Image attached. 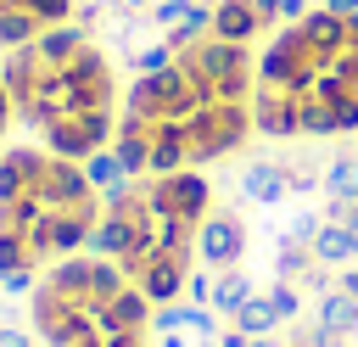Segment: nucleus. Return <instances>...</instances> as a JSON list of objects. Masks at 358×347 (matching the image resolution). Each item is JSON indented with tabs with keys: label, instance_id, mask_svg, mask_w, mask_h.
<instances>
[{
	"label": "nucleus",
	"instance_id": "nucleus-1",
	"mask_svg": "<svg viewBox=\"0 0 358 347\" xmlns=\"http://www.w3.org/2000/svg\"><path fill=\"white\" fill-rule=\"evenodd\" d=\"M252 90H257L252 45H229L213 28L173 45L162 67L140 73L123 90V118L112 134L123 174L129 179L179 174L235 157L257 134Z\"/></svg>",
	"mask_w": 358,
	"mask_h": 347
},
{
	"label": "nucleus",
	"instance_id": "nucleus-2",
	"mask_svg": "<svg viewBox=\"0 0 358 347\" xmlns=\"http://www.w3.org/2000/svg\"><path fill=\"white\" fill-rule=\"evenodd\" d=\"M0 78L11 95V118L39 146H50L73 162L112 151V134L123 118V78H117L112 50L90 28L62 22L17 50H6Z\"/></svg>",
	"mask_w": 358,
	"mask_h": 347
},
{
	"label": "nucleus",
	"instance_id": "nucleus-3",
	"mask_svg": "<svg viewBox=\"0 0 358 347\" xmlns=\"http://www.w3.org/2000/svg\"><path fill=\"white\" fill-rule=\"evenodd\" d=\"M252 118L263 140L358 134V17L313 6L285 22L257 50Z\"/></svg>",
	"mask_w": 358,
	"mask_h": 347
},
{
	"label": "nucleus",
	"instance_id": "nucleus-4",
	"mask_svg": "<svg viewBox=\"0 0 358 347\" xmlns=\"http://www.w3.org/2000/svg\"><path fill=\"white\" fill-rule=\"evenodd\" d=\"M106 190L50 146H0V285L34 291L45 269L95 241Z\"/></svg>",
	"mask_w": 358,
	"mask_h": 347
},
{
	"label": "nucleus",
	"instance_id": "nucleus-5",
	"mask_svg": "<svg viewBox=\"0 0 358 347\" xmlns=\"http://www.w3.org/2000/svg\"><path fill=\"white\" fill-rule=\"evenodd\" d=\"M213 207L218 196L201 168L134 174L123 190L106 196V213L90 246L112 257L157 308H168L196 280V263H201L196 246H201V224L213 218Z\"/></svg>",
	"mask_w": 358,
	"mask_h": 347
},
{
	"label": "nucleus",
	"instance_id": "nucleus-6",
	"mask_svg": "<svg viewBox=\"0 0 358 347\" xmlns=\"http://www.w3.org/2000/svg\"><path fill=\"white\" fill-rule=\"evenodd\" d=\"M45 347H157V302L101 252L62 257L28 291Z\"/></svg>",
	"mask_w": 358,
	"mask_h": 347
},
{
	"label": "nucleus",
	"instance_id": "nucleus-7",
	"mask_svg": "<svg viewBox=\"0 0 358 347\" xmlns=\"http://www.w3.org/2000/svg\"><path fill=\"white\" fill-rule=\"evenodd\" d=\"M207 6V28L229 45H257L274 39L285 22H296L308 6L302 0H201Z\"/></svg>",
	"mask_w": 358,
	"mask_h": 347
},
{
	"label": "nucleus",
	"instance_id": "nucleus-8",
	"mask_svg": "<svg viewBox=\"0 0 358 347\" xmlns=\"http://www.w3.org/2000/svg\"><path fill=\"white\" fill-rule=\"evenodd\" d=\"M78 17V0H0V50H17Z\"/></svg>",
	"mask_w": 358,
	"mask_h": 347
},
{
	"label": "nucleus",
	"instance_id": "nucleus-9",
	"mask_svg": "<svg viewBox=\"0 0 358 347\" xmlns=\"http://www.w3.org/2000/svg\"><path fill=\"white\" fill-rule=\"evenodd\" d=\"M196 257H201V269H213V274L241 269V257H246V224H241L229 207H213V218L201 224V246H196Z\"/></svg>",
	"mask_w": 358,
	"mask_h": 347
},
{
	"label": "nucleus",
	"instance_id": "nucleus-10",
	"mask_svg": "<svg viewBox=\"0 0 358 347\" xmlns=\"http://www.w3.org/2000/svg\"><path fill=\"white\" fill-rule=\"evenodd\" d=\"M285 190H308V174H291L285 162H252L241 174V196L246 201H280Z\"/></svg>",
	"mask_w": 358,
	"mask_h": 347
},
{
	"label": "nucleus",
	"instance_id": "nucleus-11",
	"mask_svg": "<svg viewBox=\"0 0 358 347\" xmlns=\"http://www.w3.org/2000/svg\"><path fill=\"white\" fill-rule=\"evenodd\" d=\"M319 190H324V213L352 207L358 201V151H336L319 174Z\"/></svg>",
	"mask_w": 358,
	"mask_h": 347
},
{
	"label": "nucleus",
	"instance_id": "nucleus-12",
	"mask_svg": "<svg viewBox=\"0 0 358 347\" xmlns=\"http://www.w3.org/2000/svg\"><path fill=\"white\" fill-rule=\"evenodd\" d=\"M246 297H252V280H246V269H224V274H213L207 308H213V313H224V319H235V313L246 308Z\"/></svg>",
	"mask_w": 358,
	"mask_h": 347
},
{
	"label": "nucleus",
	"instance_id": "nucleus-13",
	"mask_svg": "<svg viewBox=\"0 0 358 347\" xmlns=\"http://www.w3.org/2000/svg\"><path fill=\"white\" fill-rule=\"evenodd\" d=\"M229 325H235L241 336H274L285 319H280V308H274V297H268V291H252V297H246V308H241Z\"/></svg>",
	"mask_w": 358,
	"mask_h": 347
},
{
	"label": "nucleus",
	"instance_id": "nucleus-14",
	"mask_svg": "<svg viewBox=\"0 0 358 347\" xmlns=\"http://www.w3.org/2000/svg\"><path fill=\"white\" fill-rule=\"evenodd\" d=\"M319 325H324L330 341H336V336H352V330H358V302H352L347 291H324V297H319Z\"/></svg>",
	"mask_w": 358,
	"mask_h": 347
},
{
	"label": "nucleus",
	"instance_id": "nucleus-15",
	"mask_svg": "<svg viewBox=\"0 0 358 347\" xmlns=\"http://www.w3.org/2000/svg\"><path fill=\"white\" fill-rule=\"evenodd\" d=\"M324 218H336V224L352 235V246H358V201H352V207H336V213H324Z\"/></svg>",
	"mask_w": 358,
	"mask_h": 347
},
{
	"label": "nucleus",
	"instance_id": "nucleus-16",
	"mask_svg": "<svg viewBox=\"0 0 358 347\" xmlns=\"http://www.w3.org/2000/svg\"><path fill=\"white\" fill-rule=\"evenodd\" d=\"M11 95H6V78H0V146H6V134H11Z\"/></svg>",
	"mask_w": 358,
	"mask_h": 347
},
{
	"label": "nucleus",
	"instance_id": "nucleus-17",
	"mask_svg": "<svg viewBox=\"0 0 358 347\" xmlns=\"http://www.w3.org/2000/svg\"><path fill=\"white\" fill-rule=\"evenodd\" d=\"M336 291H347V297L358 302V269H341V274H336Z\"/></svg>",
	"mask_w": 358,
	"mask_h": 347
},
{
	"label": "nucleus",
	"instance_id": "nucleus-18",
	"mask_svg": "<svg viewBox=\"0 0 358 347\" xmlns=\"http://www.w3.org/2000/svg\"><path fill=\"white\" fill-rule=\"evenodd\" d=\"M0 347H34V341H28L17 325H0Z\"/></svg>",
	"mask_w": 358,
	"mask_h": 347
},
{
	"label": "nucleus",
	"instance_id": "nucleus-19",
	"mask_svg": "<svg viewBox=\"0 0 358 347\" xmlns=\"http://www.w3.org/2000/svg\"><path fill=\"white\" fill-rule=\"evenodd\" d=\"M330 11H341V17H358V0H324Z\"/></svg>",
	"mask_w": 358,
	"mask_h": 347
},
{
	"label": "nucleus",
	"instance_id": "nucleus-20",
	"mask_svg": "<svg viewBox=\"0 0 358 347\" xmlns=\"http://www.w3.org/2000/svg\"><path fill=\"white\" fill-rule=\"evenodd\" d=\"M246 347H291V341H280V336H246Z\"/></svg>",
	"mask_w": 358,
	"mask_h": 347
}]
</instances>
